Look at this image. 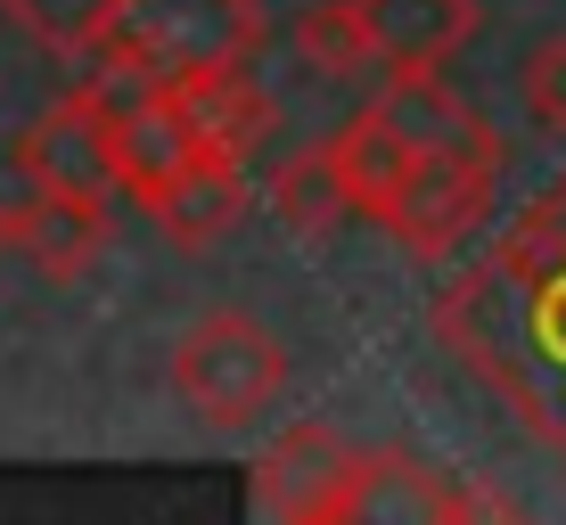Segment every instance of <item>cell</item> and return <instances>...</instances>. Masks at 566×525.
<instances>
[{
	"instance_id": "6da1fadb",
	"label": "cell",
	"mask_w": 566,
	"mask_h": 525,
	"mask_svg": "<svg viewBox=\"0 0 566 525\" xmlns=\"http://www.w3.org/2000/svg\"><path fill=\"white\" fill-rule=\"evenodd\" d=\"M436 337L468 378L510 402L542 452L566 460V230L542 198L436 296Z\"/></svg>"
},
{
	"instance_id": "7a4b0ae2",
	"label": "cell",
	"mask_w": 566,
	"mask_h": 525,
	"mask_svg": "<svg viewBox=\"0 0 566 525\" xmlns=\"http://www.w3.org/2000/svg\"><path fill=\"white\" fill-rule=\"evenodd\" d=\"M165 386L198 427L247 435V427H263L287 402V354L255 313H206V321H189L181 337H172Z\"/></svg>"
},
{
	"instance_id": "3957f363",
	"label": "cell",
	"mask_w": 566,
	"mask_h": 525,
	"mask_svg": "<svg viewBox=\"0 0 566 525\" xmlns=\"http://www.w3.org/2000/svg\"><path fill=\"white\" fill-rule=\"evenodd\" d=\"M395 469H402V452H361L328 419H296L263 443L255 493H263L271 525H369Z\"/></svg>"
},
{
	"instance_id": "277c9868",
	"label": "cell",
	"mask_w": 566,
	"mask_h": 525,
	"mask_svg": "<svg viewBox=\"0 0 566 525\" xmlns=\"http://www.w3.org/2000/svg\"><path fill=\"white\" fill-rule=\"evenodd\" d=\"M263 33H271L263 0H124V25L107 50L181 83L198 66H247L263 50Z\"/></svg>"
},
{
	"instance_id": "5b68a950",
	"label": "cell",
	"mask_w": 566,
	"mask_h": 525,
	"mask_svg": "<svg viewBox=\"0 0 566 525\" xmlns=\"http://www.w3.org/2000/svg\"><path fill=\"white\" fill-rule=\"evenodd\" d=\"M493 181H501V132H484L476 148H452V157H419V172L402 181V198L386 206V230H395L419 263H443L468 230L493 213Z\"/></svg>"
},
{
	"instance_id": "8992f818",
	"label": "cell",
	"mask_w": 566,
	"mask_h": 525,
	"mask_svg": "<svg viewBox=\"0 0 566 525\" xmlns=\"http://www.w3.org/2000/svg\"><path fill=\"white\" fill-rule=\"evenodd\" d=\"M9 165L25 189H57V198H107V189H124V172H115V107L91 83H74L50 115H33L9 140Z\"/></svg>"
},
{
	"instance_id": "52a82bcc",
	"label": "cell",
	"mask_w": 566,
	"mask_h": 525,
	"mask_svg": "<svg viewBox=\"0 0 566 525\" xmlns=\"http://www.w3.org/2000/svg\"><path fill=\"white\" fill-rule=\"evenodd\" d=\"M165 107H172V132L189 140V157H255L280 124L271 91L255 83L247 66H198L181 83H165Z\"/></svg>"
},
{
	"instance_id": "ba28073f",
	"label": "cell",
	"mask_w": 566,
	"mask_h": 525,
	"mask_svg": "<svg viewBox=\"0 0 566 525\" xmlns=\"http://www.w3.org/2000/svg\"><path fill=\"white\" fill-rule=\"evenodd\" d=\"M247 206H255V189H247V172L230 157H189L148 198V222L165 230L172 246H213V239H230V230L247 222Z\"/></svg>"
},
{
	"instance_id": "9c48e42d",
	"label": "cell",
	"mask_w": 566,
	"mask_h": 525,
	"mask_svg": "<svg viewBox=\"0 0 566 525\" xmlns=\"http://www.w3.org/2000/svg\"><path fill=\"white\" fill-rule=\"evenodd\" d=\"M369 107H378L386 124L419 148V157H452V148H476L484 132H493L452 83H443V66H395V74H386V91H378Z\"/></svg>"
},
{
	"instance_id": "30bf717a",
	"label": "cell",
	"mask_w": 566,
	"mask_h": 525,
	"mask_svg": "<svg viewBox=\"0 0 566 525\" xmlns=\"http://www.w3.org/2000/svg\"><path fill=\"white\" fill-rule=\"evenodd\" d=\"M328 165H337L345 198H354V213H369V222H386V206L402 198V181L419 172V148L402 140L395 124H386L378 107H361L354 124L328 132Z\"/></svg>"
},
{
	"instance_id": "8fae6325",
	"label": "cell",
	"mask_w": 566,
	"mask_h": 525,
	"mask_svg": "<svg viewBox=\"0 0 566 525\" xmlns=\"http://www.w3.org/2000/svg\"><path fill=\"white\" fill-rule=\"evenodd\" d=\"M17 255H25L42 280H83L91 263L107 255V198H57V189H33L25 230H17Z\"/></svg>"
},
{
	"instance_id": "7c38bea8",
	"label": "cell",
	"mask_w": 566,
	"mask_h": 525,
	"mask_svg": "<svg viewBox=\"0 0 566 525\" xmlns=\"http://www.w3.org/2000/svg\"><path fill=\"white\" fill-rule=\"evenodd\" d=\"M386 66H443L476 33V0H361Z\"/></svg>"
},
{
	"instance_id": "4fadbf2b",
	"label": "cell",
	"mask_w": 566,
	"mask_h": 525,
	"mask_svg": "<svg viewBox=\"0 0 566 525\" xmlns=\"http://www.w3.org/2000/svg\"><path fill=\"white\" fill-rule=\"evenodd\" d=\"M263 206L280 213L287 239H328V230L354 213V198H345V181H337V165H328V140L304 148V157H287L280 172H271V181H263Z\"/></svg>"
},
{
	"instance_id": "5bb4252c",
	"label": "cell",
	"mask_w": 566,
	"mask_h": 525,
	"mask_svg": "<svg viewBox=\"0 0 566 525\" xmlns=\"http://www.w3.org/2000/svg\"><path fill=\"white\" fill-rule=\"evenodd\" d=\"M296 57L321 83H361L369 66H386V50H378V25H369V9L361 0H321V9H304V25H296Z\"/></svg>"
},
{
	"instance_id": "9a60e30c",
	"label": "cell",
	"mask_w": 566,
	"mask_h": 525,
	"mask_svg": "<svg viewBox=\"0 0 566 525\" xmlns=\"http://www.w3.org/2000/svg\"><path fill=\"white\" fill-rule=\"evenodd\" d=\"M0 17L50 57H99L124 25V0H0Z\"/></svg>"
},
{
	"instance_id": "2e32d148",
	"label": "cell",
	"mask_w": 566,
	"mask_h": 525,
	"mask_svg": "<svg viewBox=\"0 0 566 525\" xmlns=\"http://www.w3.org/2000/svg\"><path fill=\"white\" fill-rule=\"evenodd\" d=\"M419 501H427V525H525L493 484H443V476H427Z\"/></svg>"
},
{
	"instance_id": "e0dca14e",
	"label": "cell",
	"mask_w": 566,
	"mask_h": 525,
	"mask_svg": "<svg viewBox=\"0 0 566 525\" xmlns=\"http://www.w3.org/2000/svg\"><path fill=\"white\" fill-rule=\"evenodd\" d=\"M525 115H534V132H551V140H566V33L558 42H542L534 57H525Z\"/></svg>"
},
{
	"instance_id": "ac0fdd59",
	"label": "cell",
	"mask_w": 566,
	"mask_h": 525,
	"mask_svg": "<svg viewBox=\"0 0 566 525\" xmlns=\"http://www.w3.org/2000/svg\"><path fill=\"white\" fill-rule=\"evenodd\" d=\"M17 230H25V206H9V198H0V255L17 246Z\"/></svg>"
}]
</instances>
